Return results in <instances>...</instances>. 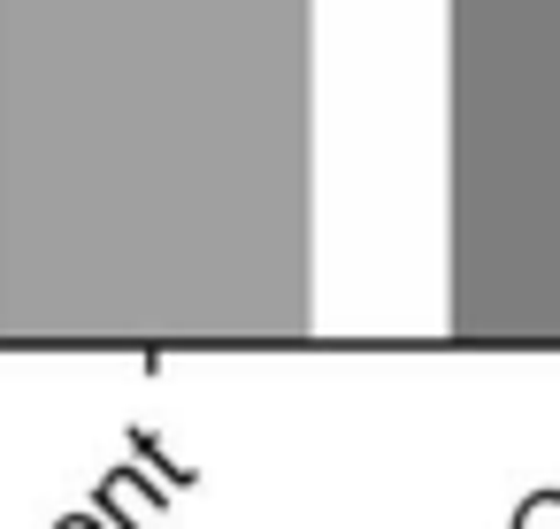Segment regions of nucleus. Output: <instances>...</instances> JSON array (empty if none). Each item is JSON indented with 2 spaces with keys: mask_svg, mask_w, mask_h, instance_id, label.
<instances>
[{
  "mask_svg": "<svg viewBox=\"0 0 560 529\" xmlns=\"http://www.w3.org/2000/svg\"><path fill=\"white\" fill-rule=\"evenodd\" d=\"M131 460H139V468H154V475H162L170 491H192V483H200L192 468H177V460L162 452V437H154V430H131Z\"/></svg>",
  "mask_w": 560,
  "mask_h": 529,
  "instance_id": "obj_1",
  "label": "nucleus"
},
{
  "mask_svg": "<svg viewBox=\"0 0 560 529\" xmlns=\"http://www.w3.org/2000/svg\"><path fill=\"white\" fill-rule=\"evenodd\" d=\"M552 498H560V491H529V498L514 506V521H506V529H552Z\"/></svg>",
  "mask_w": 560,
  "mask_h": 529,
  "instance_id": "obj_2",
  "label": "nucleus"
},
{
  "mask_svg": "<svg viewBox=\"0 0 560 529\" xmlns=\"http://www.w3.org/2000/svg\"><path fill=\"white\" fill-rule=\"evenodd\" d=\"M55 529H108V521H101V514H62Z\"/></svg>",
  "mask_w": 560,
  "mask_h": 529,
  "instance_id": "obj_3",
  "label": "nucleus"
}]
</instances>
